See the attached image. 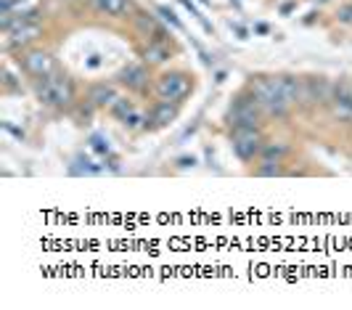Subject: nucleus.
<instances>
[{
	"label": "nucleus",
	"mask_w": 352,
	"mask_h": 310,
	"mask_svg": "<svg viewBox=\"0 0 352 310\" xmlns=\"http://www.w3.org/2000/svg\"><path fill=\"white\" fill-rule=\"evenodd\" d=\"M262 117L265 114H262V109H260V103H257V99L252 96L249 88L236 96L234 106H231V114H228V120H231L234 127H260Z\"/></svg>",
	"instance_id": "3"
},
{
	"label": "nucleus",
	"mask_w": 352,
	"mask_h": 310,
	"mask_svg": "<svg viewBox=\"0 0 352 310\" xmlns=\"http://www.w3.org/2000/svg\"><path fill=\"white\" fill-rule=\"evenodd\" d=\"M255 32L257 35H268V32H271V27H268V24H257Z\"/></svg>",
	"instance_id": "23"
},
{
	"label": "nucleus",
	"mask_w": 352,
	"mask_h": 310,
	"mask_svg": "<svg viewBox=\"0 0 352 310\" xmlns=\"http://www.w3.org/2000/svg\"><path fill=\"white\" fill-rule=\"evenodd\" d=\"M117 99H119L117 90H114L112 85H106V83L93 85V88H90V93H88V101L93 103V106H112Z\"/></svg>",
	"instance_id": "13"
},
{
	"label": "nucleus",
	"mask_w": 352,
	"mask_h": 310,
	"mask_svg": "<svg viewBox=\"0 0 352 310\" xmlns=\"http://www.w3.org/2000/svg\"><path fill=\"white\" fill-rule=\"evenodd\" d=\"M257 175L260 178H275V175H281V167L275 165V162H262V165L257 167Z\"/></svg>",
	"instance_id": "17"
},
{
	"label": "nucleus",
	"mask_w": 352,
	"mask_h": 310,
	"mask_svg": "<svg viewBox=\"0 0 352 310\" xmlns=\"http://www.w3.org/2000/svg\"><path fill=\"white\" fill-rule=\"evenodd\" d=\"M336 19L342 21V24H352V3L342 5V8L336 11Z\"/></svg>",
	"instance_id": "19"
},
{
	"label": "nucleus",
	"mask_w": 352,
	"mask_h": 310,
	"mask_svg": "<svg viewBox=\"0 0 352 310\" xmlns=\"http://www.w3.org/2000/svg\"><path fill=\"white\" fill-rule=\"evenodd\" d=\"M334 83L326 77H305L302 80V109H315V106H331Z\"/></svg>",
	"instance_id": "5"
},
{
	"label": "nucleus",
	"mask_w": 352,
	"mask_h": 310,
	"mask_svg": "<svg viewBox=\"0 0 352 310\" xmlns=\"http://www.w3.org/2000/svg\"><path fill=\"white\" fill-rule=\"evenodd\" d=\"M247 88L252 90V96L257 99V103H260V109H262L265 117H278V120H281V117H289L292 106H289L286 99H284L281 83H278L275 75H260V77H252Z\"/></svg>",
	"instance_id": "1"
},
{
	"label": "nucleus",
	"mask_w": 352,
	"mask_h": 310,
	"mask_svg": "<svg viewBox=\"0 0 352 310\" xmlns=\"http://www.w3.org/2000/svg\"><path fill=\"white\" fill-rule=\"evenodd\" d=\"M109 112H112V117H117L119 122H125L136 112V103L130 101V99H117V101L109 106Z\"/></svg>",
	"instance_id": "15"
},
{
	"label": "nucleus",
	"mask_w": 352,
	"mask_h": 310,
	"mask_svg": "<svg viewBox=\"0 0 352 310\" xmlns=\"http://www.w3.org/2000/svg\"><path fill=\"white\" fill-rule=\"evenodd\" d=\"M98 14H106L112 19H122L133 14V0H90Z\"/></svg>",
	"instance_id": "9"
},
{
	"label": "nucleus",
	"mask_w": 352,
	"mask_h": 310,
	"mask_svg": "<svg viewBox=\"0 0 352 310\" xmlns=\"http://www.w3.org/2000/svg\"><path fill=\"white\" fill-rule=\"evenodd\" d=\"M19 64H21V69H24L29 77H35V80L59 72V66H56L53 56H51L48 51H27L19 59Z\"/></svg>",
	"instance_id": "7"
},
{
	"label": "nucleus",
	"mask_w": 352,
	"mask_h": 310,
	"mask_svg": "<svg viewBox=\"0 0 352 310\" xmlns=\"http://www.w3.org/2000/svg\"><path fill=\"white\" fill-rule=\"evenodd\" d=\"M170 59V48L164 40H151L143 48V62L146 64H164Z\"/></svg>",
	"instance_id": "14"
},
{
	"label": "nucleus",
	"mask_w": 352,
	"mask_h": 310,
	"mask_svg": "<svg viewBox=\"0 0 352 310\" xmlns=\"http://www.w3.org/2000/svg\"><path fill=\"white\" fill-rule=\"evenodd\" d=\"M234 29H236V35H238L241 40H247V29H244L241 24H234Z\"/></svg>",
	"instance_id": "24"
},
{
	"label": "nucleus",
	"mask_w": 352,
	"mask_h": 310,
	"mask_svg": "<svg viewBox=\"0 0 352 310\" xmlns=\"http://www.w3.org/2000/svg\"><path fill=\"white\" fill-rule=\"evenodd\" d=\"M278 83H281V93L289 106H299L302 103V80L294 77V75H278Z\"/></svg>",
	"instance_id": "10"
},
{
	"label": "nucleus",
	"mask_w": 352,
	"mask_h": 310,
	"mask_svg": "<svg viewBox=\"0 0 352 310\" xmlns=\"http://www.w3.org/2000/svg\"><path fill=\"white\" fill-rule=\"evenodd\" d=\"M157 14H159V16H162V19H164V21H167V24H173L175 29H183V24L177 21V16H175V14H173V11H170V8H164V5H159V8H157Z\"/></svg>",
	"instance_id": "18"
},
{
	"label": "nucleus",
	"mask_w": 352,
	"mask_h": 310,
	"mask_svg": "<svg viewBox=\"0 0 352 310\" xmlns=\"http://www.w3.org/2000/svg\"><path fill=\"white\" fill-rule=\"evenodd\" d=\"M40 32H42V27H40L38 21H16L8 32H5V48H21V45H29V42H35L40 38Z\"/></svg>",
	"instance_id": "8"
},
{
	"label": "nucleus",
	"mask_w": 352,
	"mask_h": 310,
	"mask_svg": "<svg viewBox=\"0 0 352 310\" xmlns=\"http://www.w3.org/2000/svg\"><path fill=\"white\" fill-rule=\"evenodd\" d=\"M175 117H177V109L173 101H157L154 109H151V114H149V120H151L154 127H164V125L173 122Z\"/></svg>",
	"instance_id": "12"
},
{
	"label": "nucleus",
	"mask_w": 352,
	"mask_h": 310,
	"mask_svg": "<svg viewBox=\"0 0 352 310\" xmlns=\"http://www.w3.org/2000/svg\"><path fill=\"white\" fill-rule=\"evenodd\" d=\"M3 127H5L8 133H14L16 138H24V130H19V127H14V125H11V122H3Z\"/></svg>",
	"instance_id": "22"
},
{
	"label": "nucleus",
	"mask_w": 352,
	"mask_h": 310,
	"mask_svg": "<svg viewBox=\"0 0 352 310\" xmlns=\"http://www.w3.org/2000/svg\"><path fill=\"white\" fill-rule=\"evenodd\" d=\"M292 8H294V3H284V5H281V14H289Z\"/></svg>",
	"instance_id": "25"
},
{
	"label": "nucleus",
	"mask_w": 352,
	"mask_h": 310,
	"mask_svg": "<svg viewBox=\"0 0 352 310\" xmlns=\"http://www.w3.org/2000/svg\"><path fill=\"white\" fill-rule=\"evenodd\" d=\"M234 151L241 162H252L255 157L262 154V127H234Z\"/></svg>",
	"instance_id": "4"
},
{
	"label": "nucleus",
	"mask_w": 352,
	"mask_h": 310,
	"mask_svg": "<svg viewBox=\"0 0 352 310\" xmlns=\"http://www.w3.org/2000/svg\"><path fill=\"white\" fill-rule=\"evenodd\" d=\"M143 120H149V117H143L140 112H133V114H130V117H127L122 125H127V127H140V122H143Z\"/></svg>",
	"instance_id": "20"
},
{
	"label": "nucleus",
	"mask_w": 352,
	"mask_h": 310,
	"mask_svg": "<svg viewBox=\"0 0 352 310\" xmlns=\"http://www.w3.org/2000/svg\"><path fill=\"white\" fill-rule=\"evenodd\" d=\"M119 83L127 85L130 90H143V88L149 85V72H146V66L133 64V66H127V69L119 75Z\"/></svg>",
	"instance_id": "11"
},
{
	"label": "nucleus",
	"mask_w": 352,
	"mask_h": 310,
	"mask_svg": "<svg viewBox=\"0 0 352 310\" xmlns=\"http://www.w3.org/2000/svg\"><path fill=\"white\" fill-rule=\"evenodd\" d=\"M93 148H96V151H101V154H109V144L103 146V138H93Z\"/></svg>",
	"instance_id": "21"
},
{
	"label": "nucleus",
	"mask_w": 352,
	"mask_h": 310,
	"mask_svg": "<svg viewBox=\"0 0 352 310\" xmlns=\"http://www.w3.org/2000/svg\"><path fill=\"white\" fill-rule=\"evenodd\" d=\"M191 93V77L186 72H167L157 80V96L162 101H183Z\"/></svg>",
	"instance_id": "6"
},
{
	"label": "nucleus",
	"mask_w": 352,
	"mask_h": 310,
	"mask_svg": "<svg viewBox=\"0 0 352 310\" xmlns=\"http://www.w3.org/2000/svg\"><path fill=\"white\" fill-rule=\"evenodd\" d=\"M35 96H38L40 103L45 106H56V109H64L75 101V85L66 75L61 72H53L48 77H40L35 80Z\"/></svg>",
	"instance_id": "2"
},
{
	"label": "nucleus",
	"mask_w": 352,
	"mask_h": 310,
	"mask_svg": "<svg viewBox=\"0 0 352 310\" xmlns=\"http://www.w3.org/2000/svg\"><path fill=\"white\" fill-rule=\"evenodd\" d=\"M284 154H286V146L284 144H265L260 157H262V162H275V165H281Z\"/></svg>",
	"instance_id": "16"
},
{
	"label": "nucleus",
	"mask_w": 352,
	"mask_h": 310,
	"mask_svg": "<svg viewBox=\"0 0 352 310\" xmlns=\"http://www.w3.org/2000/svg\"><path fill=\"white\" fill-rule=\"evenodd\" d=\"M199 3H207V0H199Z\"/></svg>",
	"instance_id": "26"
}]
</instances>
